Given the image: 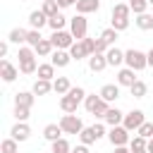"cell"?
<instances>
[{
	"label": "cell",
	"instance_id": "13",
	"mask_svg": "<svg viewBox=\"0 0 153 153\" xmlns=\"http://www.w3.org/2000/svg\"><path fill=\"white\" fill-rule=\"evenodd\" d=\"M124 115H127V112H122L120 108H110V110L105 112V117H103V122H105L108 127H120V124L124 122Z\"/></svg>",
	"mask_w": 153,
	"mask_h": 153
},
{
	"label": "cell",
	"instance_id": "40",
	"mask_svg": "<svg viewBox=\"0 0 153 153\" xmlns=\"http://www.w3.org/2000/svg\"><path fill=\"white\" fill-rule=\"evenodd\" d=\"M43 41V36H41V31H36V29H29V36H26V45H31V48H36L38 43Z\"/></svg>",
	"mask_w": 153,
	"mask_h": 153
},
{
	"label": "cell",
	"instance_id": "47",
	"mask_svg": "<svg viewBox=\"0 0 153 153\" xmlns=\"http://www.w3.org/2000/svg\"><path fill=\"white\" fill-rule=\"evenodd\" d=\"M7 50H10V41H2V43H0V57H5Z\"/></svg>",
	"mask_w": 153,
	"mask_h": 153
},
{
	"label": "cell",
	"instance_id": "46",
	"mask_svg": "<svg viewBox=\"0 0 153 153\" xmlns=\"http://www.w3.org/2000/svg\"><path fill=\"white\" fill-rule=\"evenodd\" d=\"M93 131H96V136H98V139L108 136V134H105V124H93Z\"/></svg>",
	"mask_w": 153,
	"mask_h": 153
},
{
	"label": "cell",
	"instance_id": "5",
	"mask_svg": "<svg viewBox=\"0 0 153 153\" xmlns=\"http://www.w3.org/2000/svg\"><path fill=\"white\" fill-rule=\"evenodd\" d=\"M50 43L55 45V50H69L76 41H74V36H72V31H53V36H50Z\"/></svg>",
	"mask_w": 153,
	"mask_h": 153
},
{
	"label": "cell",
	"instance_id": "17",
	"mask_svg": "<svg viewBox=\"0 0 153 153\" xmlns=\"http://www.w3.org/2000/svg\"><path fill=\"white\" fill-rule=\"evenodd\" d=\"M45 24H48V17L43 14V10H33V12L29 14V26H31V29L41 31V29H43Z\"/></svg>",
	"mask_w": 153,
	"mask_h": 153
},
{
	"label": "cell",
	"instance_id": "8",
	"mask_svg": "<svg viewBox=\"0 0 153 153\" xmlns=\"http://www.w3.org/2000/svg\"><path fill=\"white\" fill-rule=\"evenodd\" d=\"M143 122H146L143 110H131V112H127V115H124L122 127H124V129H129V131H139V127H141Z\"/></svg>",
	"mask_w": 153,
	"mask_h": 153
},
{
	"label": "cell",
	"instance_id": "36",
	"mask_svg": "<svg viewBox=\"0 0 153 153\" xmlns=\"http://www.w3.org/2000/svg\"><path fill=\"white\" fill-rule=\"evenodd\" d=\"M12 115H14V120H17V122H26V120H29V115H31V108H22V105H14Z\"/></svg>",
	"mask_w": 153,
	"mask_h": 153
},
{
	"label": "cell",
	"instance_id": "33",
	"mask_svg": "<svg viewBox=\"0 0 153 153\" xmlns=\"http://www.w3.org/2000/svg\"><path fill=\"white\" fill-rule=\"evenodd\" d=\"M117 36H120V31H115L112 26H108V29H103V31H100V38H103V41H105V43H108L110 48L115 45V41H117Z\"/></svg>",
	"mask_w": 153,
	"mask_h": 153
},
{
	"label": "cell",
	"instance_id": "51",
	"mask_svg": "<svg viewBox=\"0 0 153 153\" xmlns=\"http://www.w3.org/2000/svg\"><path fill=\"white\" fill-rule=\"evenodd\" d=\"M146 151H148V153H153V139H148V146H146Z\"/></svg>",
	"mask_w": 153,
	"mask_h": 153
},
{
	"label": "cell",
	"instance_id": "26",
	"mask_svg": "<svg viewBox=\"0 0 153 153\" xmlns=\"http://www.w3.org/2000/svg\"><path fill=\"white\" fill-rule=\"evenodd\" d=\"M31 91H33L36 96H48V93L53 91V81H45V79H36V81H33V86H31Z\"/></svg>",
	"mask_w": 153,
	"mask_h": 153
},
{
	"label": "cell",
	"instance_id": "12",
	"mask_svg": "<svg viewBox=\"0 0 153 153\" xmlns=\"http://www.w3.org/2000/svg\"><path fill=\"white\" fill-rule=\"evenodd\" d=\"M98 96H100L105 103H115V100L120 98V84H105V86L98 91Z\"/></svg>",
	"mask_w": 153,
	"mask_h": 153
},
{
	"label": "cell",
	"instance_id": "45",
	"mask_svg": "<svg viewBox=\"0 0 153 153\" xmlns=\"http://www.w3.org/2000/svg\"><path fill=\"white\" fill-rule=\"evenodd\" d=\"M55 2L60 5V10H67V7H76L79 0H55Z\"/></svg>",
	"mask_w": 153,
	"mask_h": 153
},
{
	"label": "cell",
	"instance_id": "29",
	"mask_svg": "<svg viewBox=\"0 0 153 153\" xmlns=\"http://www.w3.org/2000/svg\"><path fill=\"white\" fill-rule=\"evenodd\" d=\"M96 141H98V136H96L93 127H84V129H81V134H79V143L91 146V143H96Z\"/></svg>",
	"mask_w": 153,
	"mask_h": 153
},
{
	"label": "cell",
	"instance_id": "1",
	"mask_svg": "<svg viewBox=\"0 0 153 153\" xmlns=\"http://www.w3.org/2000/svg\"><path fill=\"white\" fill-rule=\"evenodd\" d=\"M19 57V72L22 74H36L38 72V62H36V50L31 45H22L17 50Z\"/></svg>",
	"mask_w": 153,
	"mask_h": 153
},
{
	"label": "cell",
	"instance_id": "41",
	"mask_svg": "<svg viewBox=\"0 0 153 153\" xmlns=\"http://www.w3.org/2000/svg\"><path fill=\"white\" fill-rule=\"evenodd\" d=\"M139 136H143V139H153V122H143L141 127H139V131H136Z\"/></svg>",
	"mask_w": 153,
	"mask_h": 153
},
{
	"label": "cell",
	"instance_id": "3",
	"mask_svg": "<svg viewBox=\"0 0 153 153\" xmlns=\"http://www.w3.org/2000/svg\"><path fill=\"white\" fill-rule=\"evenodd\" d=\"M124 65H127L129 69H134V72H141V69L148 67V57H146L143 50L129 48V50H124Z\"/></svg>",
	"mask_w": 153,
	"mask_h": 153
},
{
	"label": "cell",
	"instance_id": "44",
	"mask_svg": "<svg viewBox=\"0 0 153 153\" xmlns=\"http://www.w3.org/2000/svg\"><path fill=\"white\" fill-rule=\"evenodd\" d=\"M108 48H110V45L98 36V38H96V53H103V55H105V53H108Z\"/></svg>",
	"mask_w": 153,
	"mask_h": 153
},
{
	"label": "cell",
	"instance_id": "19",
	"mask_svg": "<svg viewBox=\"0 0 153 153\" xmlns=\"http://www.w3.org/2000/svg\"><path fill=\"white\" fill-rule=\"evenodd\" d=\"M26 36H29V29H19V26H14L10 33H7V41L10 43H17L19 48L26 43Z\"/></svg>",
	"mask_w": 153,
	"mask_h": 153
},
{
	"label": "cell",
	"instance_id": "2",
	"mask_svg": "<svg viewBox=\"0 0 153 153\" xmlns=\"http://www.w3.org/2000/svg\"><path fill=\"white\" fill-rule=\"evenodd\" d=\"M84 108H86V112L88 115H93V117H105V112L110 110V103H105L100 96H96V93H88L86 96V100H84Z\"/></svg>",
	"mask_w": 153,
	"mask_h": 153
},
{
	"label": "cell",
	"instance_id": "10",
	"mask_svg": "<svg viewBox=\"0 0 153 153\" xmlns=\"http://www.w3.org/2000/svg\"><path fill=\"white\" fill-rule=\"evenodd\" d=\"M136 81H139V79H136V72H134V69H129V67H122V69L117 72V84H120V86H127V88H131Z\"/></svg>",
	"mask_w": 153,
	"mask_h": 153
},
{
	"label": "cell",
	"instance_id": "18",
	"mask_svg": "<svg viewBox=\"0 0 153 153\" xmlns=\"http://www.w3.org/2000/svg\"><path fill=\"white\" fill-rule=\"evenodd\" d=\"M33 100H36V93H33V91H17V93H14V105L31 108Z\"/></svg>",
	"mask_w": 153,
	"mask_h": 153
},
{
	"label": "cell",
	"instance_id": "34",
	"mask_svg": "<svg viewBox=\"0 0 153 153\" xmlns=\"http://www.w3.org/2000/svg\"><path fill=\"white\" fill-rule=\"evenodd\" d=\"M0 153H19V141H14L12 136L5 139V141L0 143Z\"/></svg>",
	"mask_w": 153,
	"mask_h": 153
},
{
	"label": "cell",
	"instance_id": "9",
	"mask_svg": "<svg viewBox=\"0 0 153 153\" xmlns=\"http://www.w3.org/2000/svg\"><path fill=\"white\" fill-rule=\"evenodd\" d=\"M0 76H2L5 84H12V81L19 76V69H17L10 60H2V62H0Z\"/></svg>",
	"mask_w": 153,
	"mask_h": 153
},
{
	"label": "cell",
	"instance_id": "43",
	"mask_svg": "<svg viewBox=\"0 0 153 153\" xmlns=\"http://www.w3.org/2000/svg\"><path fill=\"white\" fill-rule=\"evenodd\" d=\"M81 43L86 45V50H88V57H91V55H96V38H84Z\"/></svg>",
	"mask_w": 153,
	"mask_h": 153
},
{
	"label": "cell",
	"instance_id": "32",
	"mask_svg": "<svg viewBox=\"0 0 153 153\" xmlns=\"http://www.w3.org/2000/svg\"><path fill=\"white\" fill-rule=\"evenodd\" d=\"M65 24H67V17L60 12V14H55V17H50L48 19V26L53 29V31H62L65 29Z\"/></svg>",
	"mask_w": 153,
	"mask_h": 153
},
{
	"label": "cell",
	"instance_id": "39",
	"mask_svg": "<svg viewBox=\"0 0 153 153\" xmlns=\"http://www.w3.org/2000/svg\"><path fill=\"white\" fill-rule=\"evenodd\" d=\"M146 146H148V139H143V136H139V134L129 141V148H131V151H146Z\"/></svg>",
	"mask_w": 153,
	"mask_h": 153
},
{
	"label": "cell",
	"instance_id": "24",
	"mask_svg": "<svg viewBox=\"0 0 153 153\" xmlns=\"http://www.w3.org/2000/svg\"><path fill=\"white\" fill-rule=\"evenodd\" d=\"M69 88H72V84H69L67 76H55V81H53V91H55L57 96H67Z\"/></svg>",
	"mask_w": 153,
	"mask_h": 153
},
{
	"label": "cell",
	"instance_id": "11",
	"mask_svg": "<svg viewBox=\"0 0 153 153\" xmlns=\"http://www.w3.org/2000/svg\"><path fill=\"white\" fill-rule=\"evenodd\" d=\"M10 136H12L14 141H29V136H31V127H29L26 122H17V124L10 129Z\"/></svg>",
	"mask_w": 153,
	"mask_h": 153
},
{
	"label": "cell",
	"instance_id": "53",
	"mask_svg": "<svg viewBox=\"0 0 153 153\" xmlns=\"http://www.w3.org/2000/svg\"><path fill=\"white\" fill-rule=\"evenodd\" d=\"M148 5H151V7H153V0H148Z\"/></svg>",
	"mask_w": 153,
	"mask_h": 153
},
{
	"label": "cell",
	"instance_id": "25",
	"mask_svg": "<svg viewBox=\"0 0 153 153\" xmlns=\"http://www.w3.org/2000/svg\"><path fill=\"white\" fill-rule=\"evenodd\" d=\"M129 14H131L129 2H115V7H112V14H110V17H115V19H129Z\"/></svg>",
	"mask_w": 153,
	"mask_h": 153
},
{
	"label": "cell",
	"instance_id": "38",
	"mask_svg": "<svg viewBox=\"0 0 153 153\" xmlns=\"http://www.w3.org/2000/svg\"><path fill=\"white\" fill-rule=\"evenodd\" d=\"M129 91H131V96H134V98H143V96H146V91H148V86H146V81H141V79H139Z\"/></svg>",
	"mask_w": 153,
	"mask_h": 153
},
{
	"label": "cell",
	"instance_id": "30",
	"mask_svg": "<svg viewBox=\"0 0 153 153\" xmlns=\"http://www.w3.org/2000/svg\"><path fill=\"white\" fill-rule=\"evenodd\" d=\"M69 55H72V60H84V57H88V50H86V45H84L81 41H76V43L69 48Z\"/></svg>",
	"mask_w": 153,
	"mask_h": 153
},
{
	"label": "cell",
	"instance_id": "6",
	"mask_svg": "<svg viewBox=\"0 0 153 153\" xmlns=\"http://www.w3.org/2000/svg\"><path fill=\"white\" fill-rule=\"evenodd\" d=\"M57 124L62 127L65 134H76V136H79L81 129H84V122H81V117H76V115H62Z\"/></svg>",
	"mask_w": 153,
	"mask_h": 153
},
{
	"label": "cell",
	"instance_id": "15",
	"mask_svg": "<svg viewBox=\"0 0 153 153\" xmlns=\"http://www.w3.org/2000/svg\"><path fill=\"white\" fill-rule=\"evenodd\" d=\"M105 57H108V67H120L124 62V50H120L117 45H112V48H108Z\"/></svg>",
	"mask_w": 153,
	"mask_h": 153
},
{
	"label": "cell",
	"instance_id": "48",
	"mask_svg": "<svg viewBox=\"0 0 153 153\" xmlns=\"http://www.w3.org/2000/svg\"><path fill=\"white\" fill-rule=\"evenodd\" d=\"M72 153H88V146L79 143V146H74V148H72Z\"/></svg>",
	"mask_w": 153,
	"mask_h": 153
},
{
	"label": "cell",
	"instance_id": "16",
	"mask_svg": "<svg viewBox=\"0 0 153 153\" xmlns=\"http://www.w3.org/2000/svg\"><path fill=\"white\" fill-rule=\"evenodd\" d=\"M100 10V0H79L76 2V14H91V12H98Z\"/></svg>",
	"mask_w": 153,
	"mask_h": 153
},
{
	"label": "cell",
	"instance_id": "23",
	"mask_svg": "<svg viewBox=\"0 0 153 153\" xmlns=\"http://www.w3.org/2000/svg\"><path fill=\"white\" fill-rule=\"evenodd\" d=\"M38 79H45V81H55V65L53 62H43L38 65Z\"/></svg>",
	"mask_w": 153,
	"mask_h": 153
},
{
	"label": "cell",
	"instance_id": "4",
	"mask_svg": "<svg viewBox=\"0 0 153 153\" xmlns=\"http://www.w3.org/2000/svg\"><path fill=\"white\" fill-rule=\"evenodd\" d=\"M69 31H72L74 41H84V38H88V36H86V33H88V22H86V17H84V14L72 17V19H69Z\"/></svg>",
	"mask_w": 153,
	"mask_h": 153
},
{
	"label": "cell",
	"instance_id": "37",
	"mask_svg": "<svg viewBox=\"0 0 153 153\" xmlns=\"http://www.w3.org/2000/svg\"><path fill=\"white\" fill-rule=\"evenodd\" d=\"M129 7H131L134 14H143L151 5H148V0H129Z\"/></svg>",
	"mask_w": 153,
	"mask_h": 153
},
{
	"label": "cell",
	"instance_id": "49",
	"mask_svg": "<svg viewBox=\"0 0 153 153\" xmlns=\"http://www.w3.org/2000/svg\"><path fill=\"white\" fill-rule=\"evenodd\" d=\"M112 153H131V151H129V148H127V146H117V148H115V151H112Z\"/></svg>",
	"mask_w": 153,
	"mask_h": 153
},
{
	"label": "cell",
	"instance_id": "52",
	"mask_svg": "<svg viewBox=\"0 0 153 153\" xmlns=\"http://www.w3.org/2000/svg\"><path fill=\"white\" fill-rule=\"evenodd\" d=\"M129 151H131V148H129ZM131 153H148V151H131Z\"/></svg>",
	"mask_w": 153,
	"mask_h": 153
},
{
	"label": "cell",
	"instance_id": "50",
	"mask_svg": "<svg viewBox=\"0 0 153 153\" xmlns=\"http://www.w3.org/2000/svg\"><path fill=\"white\" fill-rule=\"evenodd\" d=\"M146 57H148V67H153V48L146 53Z\"/></svg>",
	"mask_w": 153,
	"mask_h": 153
},
{
	"label": "cell",
	"instance_id": "31",
	"mask_svg": "<svg viewBox=\"0 0 153 153\" xmlns=\"http://www.w3.org/2000/svg\"><path fill=\"white\" fill-rule=\"evenodd\" d=\"M50 153H72V143L62 136V139H57L55 143H50Z\"/></svg>",
	"mask_w": 153,
	"mask_h": 153
},
{
	"label": "cell",
	"instance_id": "22",
	"mask_svg": "<svg viewBox=\"0 0 153 153\" xmlns=\"http://www.w3.org/2000/svg\"><path fill=\"white\" fill-rule=\"evenodd\" d=\"M60 108H62V112H65V115H74V112H76V108H79V100H76V98H72V96L67 93V96H62V98H60Z\"/></svg>",
	"mask_w": 153,
	"mask_h": 153
},
{
	"label": "cell",
	"instance_id": "7",
	"mask_svg": "<svg viewBox=\"0 0 153 153\" xmlns=\"http://www.w3.org/2000/svg\"><path fill=\"white\" fill-rule=\"evenodd\" d=\"M108 141L112 143V148H117V146H127V143L131 141L129 129H124L122 124H120V127H110V131H108Z\"/></svg>",
	"mask_w": 153,
	"mask_h": 153
},
{
	"label": "cell",
	"instance_id": "21",
	"mask_svg": "<svg viewBox=\"0 0 153 153\" xmlns=\"http://www.w3.org/2000/svg\"><path fill=\"white\" fill-rule=\"evenodd\" d=\"M105 67H108V57H105L103 53H96V55L88 57V69H91V72H103Z\"/></svg>",
	"mask_w": 153,
	"mask_h": 153
},
{
	"label": "cell",
	"instance_id": "28",
	"mask_svg": "<svg viewBox=\"0 0 153 153\" xmlns=\"http://www.w3.org/2000/svg\"><path fill=\"white\" fill-rule=\"evenodd\" d=\"M33 50H36V55H38V57H50V55H53V50H55V45L50 43V38H43Z\"/></svg>",
	"mask_w": 153,
	"mask_h": 153
},
{
	"label": "cell",
	"instance_id": "35",
	"mask_svg": "<svg viewBox=\"0 0 153 153\" xmlns=\"http://www.w3.org/2000/svg\"><path fill=\"white\" fill-rule=\"evenodd\" d=\"M41 10H43V14H45L48 19H50V17H55V14H60V5H57L55 0H48V2H43V7H41Z\"/></svg>",
	"mask_w": 153,
	"mask_h": 153
},
{
	"label": "cell",
	"instance_id": "20",
	"mask_svg": "<svg viewBox=\"0 0 153 153\" xmlns=\"http://www.w3.org/2000/svg\"><path fill=\"white\" fill-rule=\"evenodd\" d=\"M50 62H53L55 67H67V65L72 62V55H69V50H53Z\"/></svg>",
	"mask_w": 153,
	"mask_h": 153
},
{
	"label": "cell",
	"instance_id": "42",
	"mask_svg": "<svg viewBox=\"0 0 153 153\" xmlns=\"http://www.w3.org/2000/svg\"><path fill=\"white\" fill-rule=\"evenodd\" d=\"M69 96H72V98H76V100L81 103V100H86V96H88V93H86L81 86H72V88H69Z\"/></svg>",
	"mask_w": 153,
	"mask_h": 153
},
{
	"label": "cell",
	"instance_id": "27",
	"mask_svg": "<svg viewBox=\"0 0 153 153\" xmlns=\"http://www.w3.org/2000/svg\"><path fill=\"white\" fill-rule=\"evenodd\" d=\"M134 24H136L141 31H153V14H148V12H143V14H136Z\"/></svg>",
	"mask_w": 153,
	"mask_h": 153
},
{
	"label": "cell",
	"instance_id": "14",
	"mask_svg": "<svg viewBox=\"0 0 153 153\" xmlns=\"http://www.w3.org/2000/svg\"><path fill=\"white\" fill-rule=\"evenodd\" d=\"M62 134H65V131H62V127H60V124H55V122L43 127V139H45L48 143H55L57 139H62Z\"/></svg>",
	"mask_w": 153,
	"mask_h": 153
},
{
	"label": "cell",
	"instance_id": "54",
	"mask_svg": "<svg viewBox=\"0 0 153 153\" xmlns=\"http://www.w3.org/2000/svg\"><path fill=\"white\" fill-rule=\"evenodd\" d=\"M43 2H48V0H43Z\"/></svg>",
	"mask_w": 153,
	"mask_h": 153
}]
</instances>
